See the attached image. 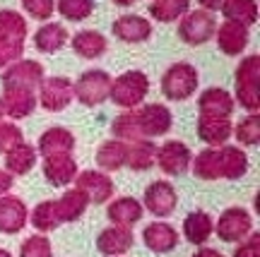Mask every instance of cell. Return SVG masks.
Returning a JSON list of instances; mask_svg holds the SVG:
<instances>
[{"label":"cell","mask_w":260,"mask_h":257,"mask_svg":"<svg viewBox=\"0 0 260 257\" xmlns=\"http://www.w3.org/2000/svg\"><path fill=\"white\" fill-rule=\"evenodd\" d=\"M44 80V65L39 60H17L3 72V89H37Z\"/></svg>","instance_id":"obj_9"},{"label":"cell","mask_w":260,"mask_h":257,"mask_svg":"<svg viewBox=\"0 0 260 257\" xmlns=\"http://www.w3.org/2000/svg\"><path fill=\"white\" fill-rule=\"evenodd\" d=\"M37 149H34V144H27V142H22V144H17V147L12 149V152H8L5 154V171H8L12 178L15 175H27L34 166H37Z\"/></svg>","instance_id":"obj_29"},{"label":"cell","mask_w":260,"mask_h":257,"mask_svg":"<svg viewBox=\"0 0 260 257\" xmlns=\"http://www.w3.org/2000/svg\"><path fill=\"white\" fill-rule=\"evenodd\" d=\"M222 149V178L226 180H239L248 171V156L241 147L234 144H224Z\"/></svg>","instance_id":"obj_32"},{"label":"cell","mask_w":260,"mask_h":257,"mask_svg":"<svg viewBox=\"0 0 260 257\" xmlns=\"http://www.w3.org/2000/svg\"><path fill=\"white\" fill-rule=\"evenodd\" d=\"M224 19L239 22L243 27H253L258 22V3L255 0H224L222 10Z\"/></svg>","instance_id":"obj_31"},{"label":"cell","mask_w":260,"mask_h":257,"mask_svg":"<svg viewBox=\"0 0 260 257\" xmlns=\"http://www.w3.org/2000/svg\"><path fill=\"white\" fill-rule=\"evenodd\" d=\"M113 3H116V5H121V8H130L135 0H113Z\"/></svg>","instance_id":"obj_48"},{"label":"cell","mask_w":260,"mask_h":257,"mask_svg":"<svg viewBox=\"0 0 260 257\" xmlns=\"http://www.w3.org/2000/svg\"><path fill=\"white\" fill-rule=\"evenodd\" d=\"M109 92H111V75L106 70H87L73 84L75 99L82 106H89V108L106 101Z\"/></svg>","instance_id":"obj_5"},{"label":"cell","mask_w":260,"mask_h":257,"mask_svg":"<svg viewBox=\"0 0 260 257\" xmlns=\"http://www.w3.org/2000/svg\"><path fill=\"white\" fill-rule=\"evenodd\" d=\"M214 233L224 243H241L253 233V216L243 207H229L217 219Z\"/></svg>","instance_id":"obj_6"},{"label":"cell","mask_w":260,"mask_h":257,"mask_svg":"<svg viewBox=\"0 0 260 257\" xmlns=\"http://www.w3.org/2000/svg\"><path fill=\"white\" fill-rule=\"evenodd\" d=\"M22 8H24V12H27L29 17L46 22V19L53 17L56 0H22Z\"/></svg>","instance_id":"obj_43"},{"label":"cell","mask_w":260,"mask_h":257,"mask_svg":"<svg viewBox=\"0 0 260 257\" xmlns=\"http://www.w3.org/2000/svg\"><path fill=\"white\" fill-rule=\"evenodd\" d=\"M234 257H260V236L258 231H253L246 240H241V245L234 250Z\"/></svg>","instance_id":"obj_44"},{"label":"cell","mask_w":260,"mask_h":257,"mask_svg":"<svg viewBox=\"0 0 260 257\" xmlns=\"http://www.w3.org/2000/svg\"><path fill=\"white\" fill-rule=\"evenodd\" d=\"M142 240L152 252L157 255H164V252H171V250L178 245V231L171 226V224H164V221H154L145 226L142 231Z\"/></svg>","instance_id":"obj_19"},{"label":"cell","mask_w":260,"mask_h":257,"mask_svg":"<svg viewBox=\"0 0 260 257\" xmlns=\"http://www.w3.org/2000/svg\"><path fill=\"white\" fill-rule=\"evenodd\" d=\"M75 149V135L68 128H48L41 137H39L37 144V154H41L44 159L53 154H73Z\"/></svg>","instance_id":"obj_21"},{"label":"cell","mask_w":260,"mask_h":257,"mask_svg":"<svg viewBox=\"0 0 260 257\" xmlns=\"http://www.w3.org/2000/svg\"><path fill=\"white\" fill-rule=\"evenodd\" d=\"M232 135L239 139V144H246V147H255L260 142V116L258 113H251L232 130Z\"/></svg>","instance_id":"obj_39"},{"label":"cell","mask_w":260,"mask_h":257,"mask_svg":"<svg viewBox=\"0 0 260 257\" xmlns=\"http://www.w3.org/2000/svg\"><path fill=\"white\" fill-rule=\"evenodd\" d=\"M73 82L68 77H44L39 84V96L37 101L51 113L65 111L73 103Z\"/></svg>","instance_id":"obj_7"},{"label":"cell","mask_w":260,"mask_h":257,"mask_svg":"<svg viewBox=\"0 0 260 257\" xmlns=\"http://www.w3.org/2000/svg\"><path fill=\"white\" fill-rule=\"evenodd\" d=\"M125 152L128 144L118 142V139H106L102 147L96 149V164L104 171H118L125 166Z\"/></svg>","instance_id":"obj_33"},{"label":"cell","mask_w":260,"mask_h":257,"mask_svg":"<svg viewBox=\"0 0 260 257\" xmlns=\"http://www.w3.org/2000/svg\"><path fill=\"white\" fill-rule=\"evenodd\" d=\"M193 173L200 180H219L222 178V149L219 147H207L195 156L193 161Z\"/></svg>","instance_id":"obj_27"},{"label":"cell","mask_w":260,"mask_h":257,"mask_svg":"<svg viewBox=\"0 0 260 257\" xmlns=\"http://www.w3.org/2000/svg\"><path fill=\"white\" fill-rule=\"evenodd\" d=\"M142 214H145L142 202H138L135 197H118L106 209V216L113 221V226H128V229L142 219Z\"/></svg>","instance_id":"obj_24"},{"label":"cell","mask_w":260,"mask_h":257,"mask_svg":"<svg viewBox=\"0 0 260 257\" xmlns=\"http://www.w3.org/2000/svg\"><path fill=\"white\" fill-rule=\"evenodd\" d=\"M0 257H12V255H10L8 250H3V248H0Z\"/></svg>","instance_id":"obj_49"},{"label":"cell","mask_w":260,"mask_h":257,"mask_svg":"<svg viewBox=\"0 0 260 257\" xmlns=\"http://www.w3.org/2000/svg\"><path fill=\"white\" fill-rule=\"evenodd\" d=\"M135 243V236H133V229L128 226H109L99 233L96 238V250L106 257H121L125 255Z\"/></svg>","instance_id":"obj_16"},{"label":"cell","mask_w":260,"mask_h":257,"mask_svg":"<svg viewBox=\"0 0 260 257\" xmlns=\"http://www.w3.org/2000/svg\"><path fill=\"white\" fill-rule=\"evenodd\" d=\"M214 39H217V46L224 55H241L246 51V46L251 44V31L239 22L224 19L222 24H217Z\"/></svg>","instance_id":"obj_13"},{"label":"cell","mask_w":260,"mask_h":257,"mask_svg":"<svg viewBox=\"0 0 260 257\" xmlns=\"http://www.w3.org/2000/svg\"><path fill=\"white\" fill-rule=\"evenodd\" d=\"M135 116H138V128L142 139L161 137L174 125V116L164 103H147V106L135 111Z\"/></svg>","instance_id":"obj_8"},{"label":"cell","mask_w":260,"mask_h":257,"mask_svg":"<svg viewBox=\"0 0 260 257\" xmlns=\"http://www.w3.org/2000/svg\"><path fill=\"white\" fill-rule=\"evenodd\" d=\"M77 173H80V168H77V161L73 159V154H53L44 159V178L53 188L70 185Z\"/></svg>","instance_id":"obj_15"},{"label":"cell","mask_w":260,"mask_h":257,"mask_svg":"<svg viewBox=\"0 0 260 257\" xmlns=\"http://www.w3.org/2000/svg\"><path fill=\"white\" fill-rule=\"evenodd\" d=\"M193 154L188 144H183L181 139H169L161 147H157V156H154V164L164 171L167 175H181L190 168Z\"/></svg>","instance_id":"obj_10"},{"label":"cell","mask_w":260,"mask_h":257,"mask_svg":"<svg viewBox=\"0 0 260 257\" xmlns=\"http://www.w3.org/2000/svg\"><path fill=\"white\" fill-rule=\"evenodd\" d=\"M22 55H24V44L22 41L0 36V67H10L12 63L22 60Z\"/></svg>","instance_id":"obj_42"},{"label":"cell","mask_w":260,"mask_h":257,"mask_svg":"<svg viewBox=\"0 0 260 257\" xmlns=\"http://www.w3.org/2000/svg\"><path fill=\"white\" fill-rule=\"evenodd\" d=\"M234 106H236L234 96L222 87H210L198 99L200 116H212V118H232Z\"/></svg>","instance_id":"obj_17"},{"label":"cell","mask_w":260,"mask_h":257,"mask_svg":"<svg viewBox=\"0 0 260 257\" xmlns=\"http://www.w3.org/2000/svg\"><path fill=\"white\" fill-rule=\"evenodd\" d=\"M3 111H5V116L15 120H22L31 116L34 108H37V94L34 89H3Z\"/></svg>","instance_id":"obj_20"},{"label":"cell","mask_w":260,"mask_h":257,"mask_svg":"<svg viewBox=\"0 0 260 257\" xmlns=\"http://www.w3.org/2000/svg\"><path fill=\"white\" fill-rule=\"evenodd\" d=\"M154 156H157V144L152 139H138L128 144L125 166L130 171H149L154 166Z\"/></svg>","instance_id":"obj_30"},{"label":"cell","mask_w":260,"mask_h":257,"mask_svg":"<svg viewBox=\"0 0 260 257\" xmlns=\"http://www.w3.org/2000/svg\"><path fill=\"white\" fill-rule=\"evenodd\" d=\"M56 10L68 22H82L92 17L94 0H56Z\"/></svg>","instance_id":"obj_38"},{"label":"cell","mask_w":260,"mask_h":257,"mask_svg":"<svg viewBox=\"0 0 260 257\" xmlns=\"http://www.w3.org/2000/svg\"><path fill=\"white\" fill-rule=\"evenodd\" d=\"M258 80H260V58L255 53L246 55L234 77V92L236 101L241 103L248 113H258L260 108V94H258Z\"/></svg>","instance_id":"obj_2"},{"label":"cell","mask_w":260,"mask_h":257,"mask_svg":"<svg viewBox=\"0 0 260 257\" xmlns=\"http://www.w3.org/2000/svg\"><path fill=\"white\" fill-rule=\"evenodd\" d=\"M3 116H5V111H3V103H0V123H3Z\"/></svg>","instance_id":"obj_50"},{"label":"cell","mask_w":260,"mask_h":257,"mask_svg":"<svg viewBox=\"0 0 260 257\" xmlns=\"http://www.w3.org/2000/svg\"><path fill=\"white\" fill-rule=\"evenodd\" d=\"M106 36L102 31H94V29H82L73 36V51L84 60H94V58H102L106 53Z\"/></svg>","instance_id":"obj_25"},{"label":"cell","mask_w":260,"mask_h":257,"mask_svg":"<svg viewBox=\"0 0 260 257\" xmlns=\"http://www.w3.org/2000/svg\"><path fill=\"white\" fill-rule=\"evenodd\" d=\"M193 257H224V255L219 252V250H214V248H200Z\"/></svg>","instance_id":"obj_47"},{"label":"cell","mask_w":260,"mask_h":257,"mask_svg":"<svg viewBox=\"0 0 260 257\" xmlns=\"http://www.w3.org/2000/svg\"><path fill=\"white\" fill-rule=\"evenodd\" d=\"M232 118H212V116H200L198 118V137L207 147H224L226 139L232 137Z\"/></svg>","instance_id":"obj_22"},{"label":"cell","mask_w":260,"mask_h":257,"mask_svg":"<svg viewBox=\"0 0 260 257\" xmlns=\"http://www.w3.org/2000/svg\"><path fill=\"white\" fill-rule=\"evenodd\" d=\"M178 204V195L176 188L169 183V180H154L145 188V204L142 209H147L154 216H169L176 211Z\"/></svg>","instance_id":"obj_11"},{"label":"cell","mask_w":260,"mask_h":257,"mask_svg":"<svg viewBox=\"0 0 260 257\" xmlns=\"http://www.w3.org/2000/svg\"><path fill=\"white\" fill-rule=\"evenodd\" d=\"M89 207V200L82 190H65L60 197L56 200V209H58V216H60V224H70V221H77L82 216L84 211Z\"/></svg>","instance_id":"obj_26"},{"label":"cell","mask_w":260,"mask_h":257,"mask_svg":"<svg viewBox=\"0 0 260 257\" xmlns=\"http://www.w3.org/2000/svg\"><path fill=\"white\" fill-rule=\"evenodd\" d=\"M27 34H29L27 19L22 17L17 10H0V36L24 44Z\"/></svg>","instance_id":"obj_36"},{"label":"cell","mask_w":260,"mask_h":257,"mask_svg":"<svg viewBox=\"0 0 260 257\" xmlns=\"http://www.w3.org/2000/svg\"><path fill=\"white\" fill-rule=\"evenodd\" d=\"M147 92H149L147 75L142 72V70H128V72L118 75L116 80H111L109 99H111L116 106H121V108L133 111L145 101Z\"/></svg>","instance_id":"obj_1"},{"label":"cell","mask_w":260,"mask_h":257,"mask_svg":"<svg viewBox=\"0 0 260 257\" xmlns=\"http://www.w3.org/2000/svg\"><path fill=\"white\" fill-rule=\"evenodd\" d=\"M186 12H190V0H152L149 5V15L164 24L181 19Z\"/></svg>","instance_id":"obj_34"},{"label":"cell","mask_w":260,"mask_h":257,"mask_svg":"<svg viewBox=\"0 0 260 257\" xmlns=\"http://www.w3.org/2000/svg\"><path fill=\"white\" fill-rule=\"evenodd\" d=\"M29 221V209L15 195H3L0 197V233H19L27 226Z\"/></svg>","instance_id":"obj_14"},{"label":"cell","mask_w":260,"mask_h":257,"mask_svg":"<svg viewBox=\"0 0 260 257\" xmlns=\"http://www.w3.org/2000/svg\"><path fill=\"white\" fill-rule=\"evenodd\" d=\"M111 132H113V139L125 142V144H133V142L142 139L140 128H138V116H135V111H128V113L116 116L113 123H111Z\"/></svg>","instance_id":"obj_37"},{"label":"cell","mask_w":260,"mask_h":257,"mask_svg":"<svg viewBox=\"0 0 260 257\" xmlns=\"http://www.w3.org/2000/svg\"><path fill=\"white\" fill-rule=\"evenodd\" d=\"M200 3V10H205V12H219L224 5V0H198Z\"/></svg>","instance_id":"obj_46"},{"label":"cell","mask_w":260,"mask_h":257,"mask_svg":"<svg viewBox=\"0 0 260 257\" xmlns=\"http://www.w3.org/2000/svg\"><path fill=\"white\" fill-rule=\"evenodd\" d=\"M12 180H15V178H12L8 171H0V197L10 193V188H12Z\"/></svg>","instance_id":"obj_45"},{"label":"cell","mask_w":260,"mask_h":257,"mask_svg":"<svg viewBox=\"0 0 260 257\" xmlns=\"http://www.w3.org/2000/svg\"><path fill=\"white\" fill-rule=\"evenodd\" d=\"M113 36L118 41H125V44H142L152 36V22L140 15H121V17L113 22Z\"/></svg>","instance_id":"obj_18"},{"label":"cell","mask_w":260,"mask_h":257,"mask_svg":"<svg viewBox=\"0 0 260 257\" xmlns=\"http://www.w3.org/2000/svg\"><path fill=\"white\" fill-rule=\"evenodd\" d=\"M19 257H53L51 240H48L44 233L29 236V238L19 245Z\"/></svg>","instance_id":"obj_40"},{"label":"cell","mask_w":260,"mask_h":257,"mask_svg":"<svg viewBox=\"0 0 260 257\" xmlns=\"http://www.w3.org/2000/svg\"><path fill=\"white\" fill-rule=\"evenodd\" d=\"M200 75L190 63H174L161 75V94L169 101H186L188 96L198 92Z\"/></svg>","instance_id":"obj_3"},{"label":"cell","mask_w":260,"mask_h":257,"mask_svg":"<svg viewBox=\"0 0 260 257\" xmlns=\"http://www.w3.org/2000/svg\"><path fill=\"white\" fill-rule=\"evenodd\" d=\"M29 221L31 226L39 231V233H48L60 226V216H58V209H56V200H44L34 207V211L29 214Z\"/></svg>","instance_id":"obj_35"},{"label":"cell","mask_w":260,"mask_h":257,"mask_svg":"<svg viewBox=\"0 0 260 257\" xmlns=\"http://www.w3.org/2000/svg\"><path fill=\"white\" fill-rule=\"evenodd\" d=\"M217 31V17L205 10H190L178 22V36L188 46H203Z\"/></svg>","instance_id":"obj_4"},{"label":"cell","mask_w":260,"mask_h":257,"mask_svg":"<svg viewBox=\"0 0 260 257\" xmlns=\"http://www.w3.org/2000/svg\"><path fill=\"white\" fill-rule=\"evenodd\" d=\"M68 29L63 24H58V22H46L41 29H37V34H34V46L41 51V53H56L60 48L68 44Z\"/></svg>","instance_id":"obj_28"},{"label":"cell","mask_w":260,"mask_h":257,"mask_svg":"<svg viewBox=\"0 0 260 257\" xmlns=\"http://www.w3.org/2000/svg\"><path fill=\"white\" fill-rule=\"evenodd\" d=\"M22 142H24V135L15 123H0V154L12 152Z\"/></svg>","instance_id":"obj_41"},{"label":"cell","mask_w":260,"mask_h":257,"mask_svg":"<svg viewBox=\"0 0 260 257\" xmlns=\"http://www.w3.org/2000/svg\"><path fill=\"white\" fill-rule=\"evenodd\" d=\"M75 188L87 195L92 204H104L111 200L113 195V180L104 171H80L75 175Z\"/></svg>","instance_id":"obj_12"},{"label":"cell","mask_w":260,"mask_h":257,"mask_svg":"<svg viewBox=\"0 0 260 257\" xmlns=\"http://www.w3.org/2000/svg\"><path fill=\"white\" fill-rule=\"evenodd\" d=\"M212 233H214V221L207 211L195 209L183 219V236L193 245H205Z\"/></svg>","instance_id":"obj_23"}]
</instances>
